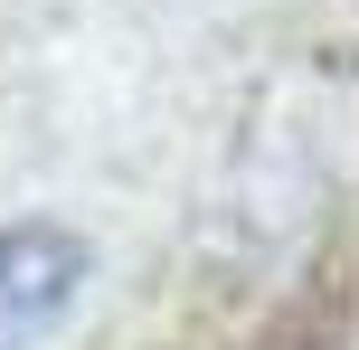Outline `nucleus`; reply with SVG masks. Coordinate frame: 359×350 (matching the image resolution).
<instances>
[{
  "label": "nucleus",
  "mask_w": 359,
  "mask_h": 350,
  "mask_svg": "<svg viewBox=\"0 0 359 350\" xmlns=\"http://www.w3.org/2000/svg\"><path fill=\"white\" fill-rule=\"evenodd\" d=\"M86 294V237L57 218H19L0 227V350H29L38 332L76 313Z\"/></svg>",
  "instance_id": "1"
}]
</instances>
